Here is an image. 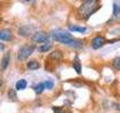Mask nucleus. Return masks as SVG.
I'll use <instances>...</instances> for the list:
<instances>
[{"mask_svg": "<svg viewBox=\"0 0 120 113\" xmlns=\"http://www.w3.org/2000/svg\"><path fill=\"white\" fill-rule=\"evenodd\" d=\"M52 111H54V113H71L70 111L64 109L63 107H52Z\"/></svg>", "mask_w": 120, "mask_h": 113, "instance_id": "nucleus-21", "label": "nucleus"}, {"mask_svg": "<svg viewBox=\"0 0 120 113\" xmlns=\"http://www.w3.org/2000/svg\"><path fill=\"white\" fill-rule=\"evenodd\" d=\"M51 47H52V44L49 41V43H45V44H41V45H39V48H38V50H39L40 53H46V52H49L51 49Z\"/></svg>", "mask_w": 120, "mask_h": 113, "instance_id": "nucleus-16", "label": "nucleus"}, {"mask_svg": "<svg viewBox=\"0 0 120 113\" xmlns=\"http://www.w3.org/2000/svg\"><path fill=\"white\" fill-rule=\"evenodd\" d=\"M50 34L45 33V32H36L34 35L31 36V39L34 43H40V44H45L49 43V39H50Z\"/></svg>", "mask_w": 120, "mask_h": 113, "instance_id": "nucleus-5", "label": "nucleus"}, {"mask_svg": "<svg viewBox=\"0 0 120 113\" xmlns=\"http://www.w3.org/2000/svg\"><path fill=\"white\" fill-rule=\"evenodd\" d=\"M35 45L34 44H24L22 47L19 48V50H18V55H16V58L18 60H25V59H28L30 55L34 53V50H35Z\"/></svg>", "mask_w": 120, "mask_h": 113, "instance_id": "nucleus-3", "label": "nucleus"}, {"mask_svg": "<svg viewBox=\"0 0 120 113\" xmlns=\"http://www.w3.org/2000/svg\"><path fill=\"white\" fill-rule=\"evenodd\" d=\"M112 19H116V20L120 19V1L112 3Z\"/></svg>", "mask_w": 120, "mask_h": 113, "instance_id": "nucleus-9", "label": "nucleus"}, {"mask_svg": "<svg viewBox=\"0 0 120 113\" xmlns=\"http://www.w3.org/2000/svg\"><path fill=\"white\" fill-rule=\"evenodd\" d=\"M8 98H9L11 102H16V101H18L16 92H15L14 89H9V92H8Z\"/></svg>", "mask_w": 120, "mask_h": 113, "instance_id": "nucleus-19", "label": "nucleus"}, {"mask_svg": "<svg viewBox=\"0 0 120 113\" xmlns=\"http://www.w3.org/2000/svg\"><path fill=\"white\" fill-rule=\"evenodd\" d=\"M18 33H19V35L22 36V38H29V36H33L34 34L36 33V28H35V25L25 24V25H21L20 28L18 29Z\"/></svg>", "mask_w": 120, "mask_h": 113, "instance_id": "nucleus-4", "label": "nucleus"}, {"mask_svg": "<svg viewBox=\"0 0 120 113\" xmlns=\"http://www.w3.org/2000/svg\"><path fill=\"white\" fill-rule=\"evenodd\" d=\"M105 43H106V39H105V36L103 35H96L91 40V48L94 49V50H98V49L103 48Z\"/></svg>", "mask_w": 120, "mask_h": 113, "instance_id": "nucleus-6", "label": "nucleus"}, {"mask_svg": "<svg viewBox=\"0 0 120 113\" xmlns=\"http://www.w3.org/2000/svg\"><path fill=\"white\" fill-rule=\"evenodd\" d=\"M26 68H28L29 70H36V69L40 68V63L35 59H31V60L28 62V64H26Z\"/></svg>", "mask_w": 120, "mask_h": 113, "instance_id": "nucleus-12", "label": "nucleus"}, {"mask_svg": "<svg viewBox=\"0 0 120 113\" xmlns=\"http://www.w3.org/2000/svg\"><path fill=\"white\" fill-rule=\"evenodd\" d=\"M69 30L70 32H75V33H86L88 32V28L79 26V25H69Z\"/></svg>", "mask_w": 120, "mask_h": 113, "instance_id": "nucleus-14", "label": "nucleus"}, {"mask_svg": "<svg viewBox=\"0 0 120 113\" xmlns=\"http://www.w3.org/2000/svg\"><path fill=\"white\" fill-rule=\"evenodd\" d=\"M0 39L3 41H11L14 39L13 32L10 29H1V32H0Z\"/></svg>", "mask_w": 120, "mask_h": 113, "instance_id": "nucleus-7", "label": "nucleus"}, {"mask_svg": "<svg viewBox=\"0 0 120 113\" xmlns=\"http://www.w3.org/2000/svg\"><path fill=\"white\" fill-rule=\"evenodd\" d=\"M33 89L35 90L36 94H41V93L44 92V89H46V88H45V84H44V82H43V83H38V84L33 85Z\"/></svg>", "mask_w": 120, "mask_h": 113, "instance_id": "nucleus-17", "label": "nucleus"}, {"mask_svg": "<svg viewBox=\"0 0 120 113\" xmlns=\"http://www.w3.org/2000/svg\"><path fill=\"white\" fill-rule=\"evenodd\" d=\"M100 3L98 1V0H85V1H82L80 4V6H79L78 9V14H79V18L82 19V20H89L90 16L98 11L100 9Z\"/></svg>", "mask_w": 120, "mask_h": 113, "instance_id": "nucleus-1", "label": "nucleus"}, {"mask_svg": "<svg viewBox=\"0 0 120 113\" xmlns=\"http://www.w3.org/2000/svg\"><path fill=\"white\" fill-rule=\"evenodd\" d=\"M10 60H11V55L10 53H8V54H4L3 59H1V70H6V68L10 65Z\"/></svg>", "mask_w": 120, "mask_h": 113, "instance_id": "nucleus-10", "label": "nucleus"}, {"mask_svg": "<svg viewBox=\"0 0 120 113\" xmlns=\"http://www.w3.org/2000/svg\"><path fill=\"white\" fill-rule=\"evenodd\" d=\"M111 65L115 68V69H118L120 70V56H116V58L112 59V62H111Z\"/></svg>", "mask_w": 120, "mask_h": 113, "instance_id": "nucleus-20", "label": "nucleus"}, {"mask_svg": "<svg viewBox=\"0 0 120 113\" xmlns=\"http://www.w3.org/2000/svg\"><path fill=\"white\" fill-rule=\"evenodd\" d=\"M0 45H1V47H0V49H1V52H4V44L1 43V44H0Z\"/></svg>", "mask_w": 120, "mask_h": 113, "instance_id": "nucleus-23", "label": "nucleus"}, {"mask_svg": "<svg viewBox=\"0 0 120 113\" xmlns=\"http://www.w3.org/2000/svg\"><path fill=\"white\" fill-rule=\"evenodd\" d=\"M50 36H51L54 40L59 41V43H61V44H64V45H66L71 39H73V36L70 35L69 32H66V30H61V29L52 30V32L50 33Z\"/></svg>", "mask_w": 120, "mask_h": 113, "instance_id": "nucleus-2", "label": "nucleus"}, {"mask_svg": "<svg viewBox=\"0 0 120 113\" xmlns=\"http://www.w3.org/2000/svg\"><path fill=\"white\" fill-rule=\"evenodd\" d=\"M26 87H28V82H26L25 79H20V81H18L16 84H15V89L16 90H24Z\"/></svg>", "mask_w": 120, "mask_h": 113, "instance_id": "nucleus-15", "label": "nucleus"}, {"mask_svg": "<svg viewBox=\"0 0 120 113\" xmlns=\"http://www.w3.org/2000/svg\"><path fill=\"white\" fill-rule=\"evenodd\" d=\"M73 67H74V69H75V72H76L78 74L81 73V63H80V59H79L78 55H75V58H74Z\"/></svg>", "mask_w": 120, "mask_h": 113, "instance_id": "nucleus-13", "label": "nucleus"}, {"mask_svg": "<svg viewBox=\"0 0 120 113\" xmlns=\"http://www.w3.org/2000/svg\"><path fill=\"white\" fill-rule=\"evenodd\" d=\"M44 84H45V88L46 89H49V90H52L54 89V87H55V83H54V81L52 79H46V81L44 82Z\"/></svg>", "mask_w": 120, "mask_h": 113, "instance_id": "nucleus-18", "label": "nucleus"}, {"mask_svg": "<svg viewBox=\"0 0 120 113\" xmlns=\"http://www.w3.org/2000/svg\"><path fill=\"white\" fill-rule=\"evenodd\" d=\"M112 108L116 109V111H120V104L119 103H112Z\"/></svg>", "mask_w": 120, "mask_h": 113, "instance_id": "nucleus-22", "label": "nucleus"}, {"mask_svg": "<svg viewBox=\"0 0 120 113\" xmlns=\"http://www.w3.org/2000/svg\"><path fill=\"white\" fill-rule=\"evenodd\" d=\"M84 40H80V39H75V38H73L69 43L66 44V47H70V48H75V49H81L84 48Z\"/></svg>", "mask_w": 120, "mask_h": 113, "instance_id": "nucleus-8", "label": "nucleus"}, {"mask_svg": "<svg viewBox=\"0 0 120 113\" xmlns=\"http://www.w3.org/2000/svg\"><path fill=\"white\" fill-rule=\"evenodd\" d=\"M49 56H50L51 60H58V62H59V60L64 59V53L61 50H52Z\"/></svg>", "mask_w": 120, "mask_h": 113, "instance_id": "nucleus-11", "label": "nucleus"}]
</instances>
